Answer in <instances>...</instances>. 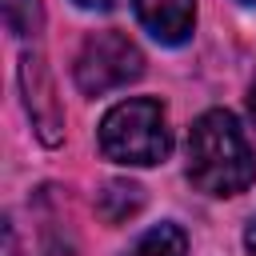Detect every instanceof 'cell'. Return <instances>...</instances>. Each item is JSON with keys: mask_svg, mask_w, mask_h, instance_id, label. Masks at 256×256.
Wrapping results in <instances>:
<instances>
[{"mask_svg": "<svg viewBox=\"0 0 256 256\" xmlns=\"http://www.w3.org/2000/svg\"><path fill=\"white\" fill-rule=\"evenodd\" d=\"M4 256H20V240H16L12 220H4Z\"/></svg>", "mask_w": 256, "mask_h": 256, "instance_id": "9c48e42d", "label": "cell"}, {"mask_svg": "<svg viewBox=\"0 0 256 256\" xmlns=\"http://www.w3.org/2000/svg\"><path fill=\"white\" fill-rule=\"evenodd\" d=\"M244 252L248 256H256V216L248 220V228H244Z\"/></svg>", "mask_w": 256, "mask_h": 256, "instance_id": "30bf717a", "label": "cell"}, {"mask_svg": "<svg viewBox=\"0 0 256 256\" xmlns=\"http://www.w3.org/2000/svg\"><path fill=\"white\" fill-rule=\"evenodd\" d=\"M72 76H76V88L84 96H104V92H116V88L144 76V52L136 48L132 36L104 28L80 44Z\"/></svg>", "mask_w": 256, "mask_h": 256, "instance_id": "3957f363", "label": "cell"}, {"mask_svg": "<svg viewBox=\"0 0 256 256\" xmlns=\"http://www.w3.org/2000/svg\"><path fill=\"white\" fill-rule=\"evenodd\" d=\"M248 112H252V120H256V80H252V88H248Z\"/></svg>", "mask_w": 256, "mask_h": 256, "instance_id": "7c38bea8", "label": "cell"}, {"mask_svg": "<svg viewBox=\"0 0 256 256\" xmlns=\"http://www.w3.org/2000/svg\"><path fill=\"white\" fill-rule=\"evenodd\" d=\"M188 180L208 196H240L256 180V152L228 108H212L192 124Z\"/></svg>", "mask_w": 256, "mask_h": 256, "instance_id": "6da1fadb", "label": "cell"}, {"mask_svg": "<svg viewBox=\"0 0 256 256\" xmlns=\"http://www.w3.org/2000/svg\"><path fill=\"white\" fill-rule=\"evenodd\" d=\"M240 4H256V0H240Z\"/></svg>", "mask_w": 256, "mask_h": 256, "instance_id": "4fadbf2b", "label": "cell"}, {"mask_svg": "<svg viewBox=\"0 0 256 256\" xmlns=\"http://www.w3.org/2000/svg\"><path fill=\"white\" fill-rule=\"evenodd\" d=\"M144 208V188L132 184V180H108L100 192H96V212L108 220V224H124L128 216H136Z\"/></svg>", "mask_w": 256, "mask_h": 256, "instance_id": "8992f818", "label": "cell"}, {"mask_svg": "<svg viewBox=\"0 0 256 256\" xmlns=\"http://www.w3.org/2000/svg\"><path fill=\"white\" fill-rule=\"evenodd\" d=\"M136 20L160 44H184L196 28V0H132Z\"/></svg>", "mask_w": 256, "mask_h": 256, "instance_id": "5b68a950", "label": "cell"}, {"mask_svg": "<svg viewBox=\"0 0 256 256\" xmlns=\"http://www.w3.org/2000/svg\"><path fill=\"white\" fill-rule=\"evenodd\" d=\"M80 8H96V12H104V8H112L116 0H76Z\"/></svg>", "mask_w": 256, "mask_h": 256, "instance_id": "8fae6325", "label": "cell"}, {"mask_svg": "<svg viewBox=\"0 0 256 256\" xmlns=\"http://www.w3.org/2000/svg\"><path fill=\"white\" fill-rule=\"evenodd\" d=\"M4 24H8L12 36L32 40V36L40 32V24H44V8H40V0H4Z\"/></svg>", "mask_w": 256, "mask_h": 256, "instance_id": "ba28073f", "label": "cell"}, {"mask_svg": "<svg viewBox=\"0 0 256 256\" xmlns=\"http://www.w3.org/2000/svg\"><path fill=\"white\" fill-rule=\"evenodd\" d=\"M124 256H188V236L176 224H152Z\"/></svg>", "mask_w": 256, "mask_h": 256, "instance_id": "52a82bcc", "label": "cell"}, {"mask_svg": "<svg viewBox=\"0 0 256 256\" xmlns=\"http://www.w3.org/2000/svg\"><path fill=\"white\" fill-rule=\"evenodd\" d=\"M100 152L132 168L160 164L172 152V128H168L164 104L136 96V100H120L116 108H108L100 120Z\"/></svg>", "mask_w": 256, "mask_h": 256, "instance_id": "7a4b0ae2", "label": "cell"}, {"mask_svg": "<svg viewBox=\"0 0 256 256\" xmlns=\"http://www.w3.org/2000/svg\"><path fill=\"white\" fill-rule=\"evenodd\" d=\"M20 92H24V108H28L36 136L48 148L60 144L64 140V108L56 100V88H52V76H48V64H44L40 52L20 56Z\"/></svg>", "mask_w": 256, "mask_h": 256, "instance_id": "277c9868", "label": "cell"}]
</instances>
